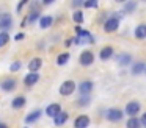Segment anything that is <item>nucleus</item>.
Returning <instances> with one entry per match:
<instances>
[{"instance_id":"1","label":"nucleus","mask_w":146,"mask_h":128,"mask_svg":"<svg viewBox=\"0 0 146 128\" xmlns=\"http://www.w3.org/2000/svg\"><path fill=\"white\" fill-rule=\"evenodd\" d=\"M118 27H119V19L115 17V16H111V17H108L107 20H105L104 31L105 33H113V31L118 30Z\"/></svg>"},{"instance_id":"2","label":"nucleus","mask_w":146,"mask_h":128,"mask_svg":"<svg viewBox=\"0 0 146 128\" xmlns=\"http://www.w3.org/2000/svg\"><path fill=\"white\" fill-rule=\"evenodd\" d=\"M76 83H74L72 80H68V81H64V83H61V86H60V94L61 95H64V97H68V95H71V94L76 91Z\"/></svg>"},{"instance_id":"3","label":"nucleus","mask_w":146,"mask_h":128,"mask_svg":"<svg viewBox=\"0 0 146 128\" xmlns=\"http://www.w3.org/2000/svg\"><path fill=\"white\" fill-rule=\"evenodd\" d=\"M11 27H13V17H11V14L2 12V14H0V28L3 31H7V30H10Z\"/></svg>"},{"instance_id":"4","label":"nucleus","mask_w":146,"mask_h":128,"mask_svg":"<svg viewBox=\"0 0 146 128\" xmlns=\"http://www.w3.org/2000/svg\"><path fill=\"white\" fill-rule=\"evenodd\" d=\"M140 103L138 102H129L126 105V109H124V114L130 116V117H137V114L140 112Z\"/></svg>"},{"instance_id":"5","label":"nucleus","mask_w":146,"mask_h":128,"mask_svg":"<svg viewBox=\"0 0 146 128\" xmlns=\"http://www.w3.org/2000/svg\"><path fill=\"white\" fill-rule=\"evenodd\" d=\"M79 61H80V64H82V66L88 67V66H91L93 62H94V55H93V52H90V50H85V52H82Z\"/></svg>"},{"instance_id":"6","label":"nucleus","mask_w":146,"mask_h":128,"mask_svg":"<svg viewBox=\"0 0 146 128\" xmlns=\"http://www.w3.org/2000/svg\"><path fill=\"white\" fill-rule=\"evenodd\" d=\"M17 86V81L14 80V78H5L3 81H2V84H0V87L5 91V92H11V91H14Z\"/></svg>"},{"instance_id":"7","label":"nucleus","mask_w":146,"mask_h":128,"mask_svg":"<svg viewBox=\"0 0 146 128\" xmlns=\"http://www.w3.org/2000/svg\"><path fill=\"white\" fill-rule=\"evenodd\" d=\"M123 114H124V112L121 111V109L113 108V109H108V111H107V119L110 122H119L121 119H123Z\"/></svg>"},{"instance_id":"8","label":"nucleus","mask_w":146,"mask_h":128,"mask_svg":"<svg viewBox=\"0 0 146 128\" xmlns=\"http://www.w3.org/2000/svg\"><path fill=\"white\" fill-rule=\"evenodd\" d=\"M38 81H39V74H38V72H36V74H32V72H30V74L25 75V78H24V84H25L27 87L35 86Z\"/></svg>"},{"instance_id":"9","label":"nucleus","mask_w":146,"mask_h":128,"mask_svg":"<svg viewBox=\"0 0 146 128\" xmlns=\"http://www.w3.org/2000/svg\"><path fill=\"white\" fill-rule=\"evenodd\" d=\"M90 125V117L85 114L79 116V117L74 120V128H88Z\"/></svg>"},{"instance_id":"10","label":"nucleus","mask_w":146,"mask_h":128,"mask_svg":"<svg viewBox=\"0 0 146 128\" xmlns=\"http://www.w3.org/2000/svg\"><path fill=\"white\" fill-rule=\"evenodd\" d=\"M93 87H94V84H93V81H90V80H85V81H82V83H80V86H79V91H80V94H82V95H88V94L93 91Z\"/></svg>"},{"instance_id":"11","label":"nucleus","mask_w":146,"mask_h":128,"mask_svg":"<svg viewBox=\"0 0 146 128\" xmlns=\"http://www.w3.org/2000/svg\"><path fill=\"white\" fill-rule=\"evenodd\" d=\"M41 67H42V59H41V58H33V59H30V62H29V70L32 72V74H36V72H38Z\"/></svg>"},{"instance_id":"12","label":"nucleus","mask_w":146,"mask_h":128,"mask_svg":"<svg viewBox=\"0 0 146 128\" xmlns=\"http://www.w3.org/2000/svg\"><path fill=\"white\" fill-rule=\"evenodd\" d=\"M60 111H61V106L58 105V103H50V105L46 108V114H47L49 117H52V119H54Z\"/></svg>"},{"instance_id":"13","label":"nucleus","mask_w":146,"mask_h":128,"mask_svg":"<svg viewBox=\"0 0 146 128\" xmlns=\"http://www.w3.org/2000/svg\"><path fill=\"white\" fill-rule=\"evenodd\" d=\"M68 117H69V114L64 111H60L57 116L54 117V123L57 125V127H61V125H64V122L68 120Z\"/></svg>"},{"instance_id":"14","label":"nucleus","mask_w":146,"mask_h":128,"mask_svg":"<svg viewBox=\"0 0 146 128\" xmlns=\"http://www.w3.org/2000/svg\"><path fill=\"white\" fill-rule=\"evenodd\" d=\"M25 103H27L25 97H24V95H19V97H14V98H13L11 106H13L14 109H21V108H24V106H25Z\"/></svg>"},{"instance_id":"15","label":"nucleus","mask_w":146,"mask_h":128,"mask_svg":"<svg viewBox=\"0 0 146 128\" xmlns=\"http://www.w3.org/2000/svg\"><path fill=\"white\" fill-rule=\"evenodd\" d=\"M41 116H42V111H39V109L30 112V114L25 117V123H35L36 120H39V117H41Z\"/></svg>"},{"instance_id":"16","label":"nucleus","mask_w":146,"mask_h":128,"mask_svg":"<svg viewBox=\"0 0 146 128\" xmlns=\"http://www.w3.org/2000/svg\"><path fill=\"white\" fill-rule=\"evenodd\" d=\"M54 24V17L52 16H41L39 17V27L41 28H49Z\"/></svg>"},{"instance_id":"17","label":"nucleus","mask_w":146,"mask_h":128,"mask_svg":"<svg viewBox=\"0 0 146 128\" xmlns=\"http://www.w3.org/2000/svg\"><path fill=\"white\" fill-rule=\"evenodd\" d=\"M135 37L138 39H146V25L141 24L135 28Z\"/></svg>"},{"instance_id":"18","label":"nucleus","mask_w":146,"mask_h":128,"mask_svg":"<svg viewBox=\"0 0 146 128\" xmlns=\"http://www.w3.org/2000/svg\"><path fill=\"white\" fill-rule=\"evenodd\" d=\"M111 55H113V49H111V47H104V49L101 50V53H99V56H101L102 61L111 58Z\"/></svg>"},{"instance_id":"19","label":"nucleus","mask_w":146,"mask_h":128,"mask_svg":"<svg viewBox=\"0 0 146 128\" xmlns=\"http://www.w3.org/2000/svg\"><path fill=\"white\" fill-rule=\"evenodd\" d=\"M69 58H71V55H69L68 52L60 53V55H58V58H57V64H58V66H64L68 61H69Z\"/></svg>"},{"instance_id":"20","label":"nucleus","mask_w":146,"mask_h":128,"mask_svg":"<svg viewBox=\"0 0 146 128\" xmlns=\"http://www.w3.org/2000/svg\"><path fill=\"white\" fill-rule=\"evenodd\" d=\"M126 127H127V128H140V119H137V117H130L129 120H127Z\"/></svg>"},{"instance_id":"21","label":"nucleus","mask_w":146,"mask_h":128,"mask_svg":"<svg viewBox=\"0 0 146 128\" xmlns=\"http://www.w3.org/2000/svg\"><path fill=\"white\" fill-rule=\"evenodd\" d=\"M36 19H39V11H32V12H30V14L25 17V20H27V24H33Z\"/></svg>"},{"instance_id":"22","label":"nucleus","mask_w":146,"mask_h":128,"mask_svg":"<svg viewBox=\"0 0 146 128\" xmlns=\"http://www.w3.org/2000/svg\"><path fill=\"white\" fill-rule=\"evenodd\" d=\"M8 41H10V34L7 31H2L0 33V47H5L8 44Z\"/></svg>"},{"instance_id":"23","label":"nucleus","mask_w":146,"mask_h":128,"mask_svg":"<svg viewBox=\"0 0 146 128\" xmlns=\"http://www.w3.org/2000/svg\"><path fill=\"white\" fill-rule=\"evenodd\" d=\"M72 19H74V22H76V24H82L83 22V12L82 11H79V9H77V11H74V14H72Z\"/></svg>"},{"instance_id":"24","label":"nucleus","mask_w":146,"mask_h":128,"mask_svg":"<svg viewBox=\"0 0 146 128\" xmlns=\"http://www.w3.org/2000/svg\"><path fill=\"white\" fill-rule=\"evenodd\" d=\"M130 59H132V58H130V55H127V53H126V55H119V56H118V62H119L121 66L129 64Z\"/></svg>"},{"instance_id":"25","label":"nucleus","mask_w":146,"mask_h":128,"mask_svg":"<svg viewBox=\"0 0 146 128\" xmlns=\"http://www.w3.org/2000/svg\"><path fill=\"white\" fill-rule=\"evenodd\" d=\"M143 70H145V64H143V62H137V64L132 67V72H133L135 75H140Z\"/></svg>"},{"instance_id":"26","label":"nucleus","mask_w":146,"mask_h":128,"mask_svg":"<svg viewBox=\"0 0 146 128\" xmlns=\"http://www.w3.org/2000/svg\"><path fill=\"white\" fill-rule=\"evenodd\" d=\"M135 3L133 2H129V3H126V5H124V12H132L133 9H135Z\"/></svg>"},{"instance_id":"27","label":"nucleus","mask_w":146,"mask_h":128,"mask_svg":"<svg viewBox=\"0 0 146 128\" xmlns=\"http://www.w3.org/2000/svg\"><path fill=\"white\" fill-rule=\"evenodd\" d=\"M21 67H22V64H21V61H14L13 64L10 66V72H17Z\"/></svg>"},{"instance_id":"28","label":"nucleus","mask_w":146,"mask_h":128,"mask_svg":"<svg viewBox=\"0 0 146 128\" xmlns=\"http://www.w3.org/2000/svg\"><path fill=\"white\" fill-rule=\"evenodd\" d=\"M79 105H80V106H86V105H90V97H88V95L80 97V98H79Z\"/></svg>"},{"instance_id":"29","label":"nucleus","mask_w":146,"mask_h":128,"mask_svg":"<svg viewBox=\"0 0 146 128\" xmlns=\"http://www.w3.org/2000/svg\"><path fill=\"white\" fill-rule=\"evenodd\" d=\"M85 8H98V2L96 0H88V2H83Z\"/></svg>"},{"instance_id":"30","label":"nucleus","mask_w":146,"mask_h":128,"mask_svg":"<svg viewBox=\"0 0 146 128\" xmlns=\"http://www.w3.org/2000/svg\"><path fill=\"white\" fill-rule=\"evenodd\" d=\"M27 3H29V2H27V0H22V2H21V3H19V5H17V8H16V9H17V12H19V11H21V9H22V8H24V6H25V5H27Z\"/></svg>"},{"instance_id":"31","label":"nucleus","mask_w":146,"mask_h":128,"mask_svg":"<svg viewBox=\"0 0 146 128\" xmlns=\"http://www.w3.org/2000/svg\"><path fill=\"white\" fill-rule=\"evenodd\" d=\"M24 37H25V34H24V33H17L16 36H14V39H16V41H22Z\"/></svg>"},{"instance_id":"32","label":"nucleus","mask_w":146,"mask_h":128,"mask_svg":"<svg viewBox=\"0 0 146 128\" xmlns=\"http://www.w3.org/2000/svg\"><path fill=\"white\" fill-rule=\"evenodd\" d=\"M140 125H145V127H146V112L143 114V117L140 119Z\"/></svg>"},{"instance_id":"33","label":"nucleus","mask_w":146,"mask_h":128,"mask_svg":"<svg viewBox=\"0 0 146 128\" xmlns=\"http://www.w3.org/2000/svg\"><path fill=\"white\" fill-rule=\"evenodd\" d=\"M79 5H83V2H79V0H76V2H72V6H79Z\"/></svg>"},{"instance_id":"34","label":"nucleus","mask_w":146,"mask_h":128,"mask_svg":"<svg viewBox=\"0 0 146 128\" xmlns=\"http://www.w3.org/2000/svg\"><path fill=\"white\" fill-rule=\"evenodd\" d=\"M71 44H72V39H68V41H66V42H64V45H66V47H69V45H71Z\"/></svg>"},{"instance_id":"35","label":"nucleus","mask_w":146,"mask_h":128,"mask_svg":"<svg viewBox=\"0 0 146 128\" xmlns=\"http://www.w3.org/2000/svg\"><path fill=\"white\" fill-rule=\"evenodd\" d=\"M0 128H8V125L3 123V122H0Z\"/></svg>"},{"instance_id":"36","label":"nucleus","mask_w":146,"mask_h":128,"mask_svg":"<svg viewBox=\"0 0 146 128\" xmlns=\"http://www.w3.org/2000/svg\"><path fill=\"white\" fill-rule=\"evenodd\" d=\"M145 70H146V67H145Z\"/></svg>"}]
</instances>
